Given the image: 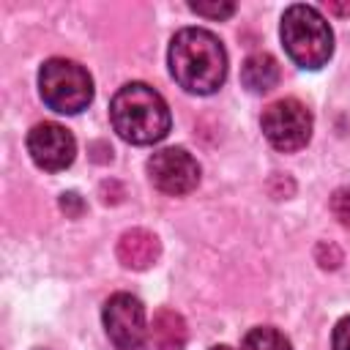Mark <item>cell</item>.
<instances>
[{"label":"cell","mask_w":350,"mask_h":350,"mask_svg":"<svg viewBox=\"0 0 350 350\" xmlns=\"http://www.w3.org/2000/svg\"><path fill=\"white\" fill-rule=\"evenodd\" d=\"M170 74L172 79L197 96L216 93L224 85L227 77V52L205 27H183L172 36L170 52H167Z\"/></svg>","instance_id":"1"},{"label":"cell","mask_w":350,"mask_h":350,"mask_svg":"<svg viewBox=\"0 0 350 350\" xmlns=\"http://www.w3.org/2000/svg\"><path fill=\"white\" fill-rule=\"evenodd\" d=\"M109 120L120 139L131 145H153L164 139L172 126L167 101L145 82H129L112 96Z\"/></svg>","instance_id":"2"},{"label":"cell","mask_w":350,"mask_h":350,"mask_svg":"<svg viewBox=\"0 0 350 350\" xmlns=\"http://www.w3.org/2000/svg\"><path fill=\"white\" fill-rule=\"evenodd\" d=\"M279 36L290 60L301 68H323L334 55V33L325 16L306 3H295L282 14Z\"/></svg>","instance_id":"3"},{"label":"cell","mask_w":350,"mask_h":350,"mask_svg":"<svg viewBox=\"0 0 350 350\" xmlns=\"http://www.w3.org/2000/svg\"><path fill=\"white\" fill-rule=\"evenodd\" d=\"M38 90L49 109L77 115L93 101V79L88 68L66 57H49L38 71Z\"/></svg>","instance_id":"4"},{"label":"cell","mask_w":350,"mask_h":350,"mask_svg":"<svg viewBox=\"0 0 350 350\" xmlns=\"http://www.w3.org/2000/svg\"><path fill=\"white\" fill-rule=\"evenodd\" d=\"M260 123L265 139L284 153L301 150L312 137V112L298 98H279L268 104Z\"/></svg>","instance_id":"5"},{"label":"cell","mask_w":350,"mask_h":350,"mask_svg":"<svg viewBox=\"0 0 350 350\" xmlns=\"http://www.w3.org/2000/svg\"><path fill=\"white\" fill-rule=\"evenodd\" d=\"M104 331L115 350H145L148 345V323H145V306L131 293H115L107 298L104 312Z\"/></svg>","instance_id":"6"},{"label":"cell","mask_w":350,"mask_h":350,"mask_svg":"<svg viewBox=\"0 0 350 350\" xmlns=\"http://www.w3.org/2000/svg\"><path fill=\"white\" fill-rule=\"evenodd\" d=\"M148 178L159 191L170 197H180L197 189L200 164L183 148H161L148 159Z\"/></svg>","instance_id":"7"},{"label":"cell","mask_w":350,"mask_h":350,"mask_svg":"<svg viewBox=\"0 0 350 350\" xmlns=\"http://www.w3.org/2000/svg\"><path fill=\"white\" fill-rule=\"evenodd\" d=\"M27 153L36 161V167H41L46 172H60V170L71 167V161L77 156V142L66 126L44 120L27 131Z\"/></svg>","instance_id":"8"},{"label":"cell","mask_w":350,"mask_h":350,"mask_svg":"<svg viewBox=\"0 0 350 350\" xmlns=\"http://www.w3.org/2000/svg\"><path fill=\"white\" fill-rule=\"evenodd\" d=\"M159 254H161L159 238L142 227L126 230L118 241V260L131 271H145V268L156 265Z\"/></svg>","instance_id":"9"},{"label":"cell","mask_w":350,"mask_h":350,"mask_svg":"<svg viewBox=\"0 0 350 350\" xmlns=\"http://www.w3.org/2000/svg\"><path fill=\"white\" fill-rule=\"evenodd\" d=\"M189 339V328L186 320L175 312V309H156L153 320L148 325V342L153 345V350H183Z\"/></svg>","instance_id":"10"},{"label":"cell","mask_w":350,"mask_h":350,"mask_svg":"<svg viewBox=\"0 0 350 350\" xmlns=\"http://www.w3.org/2000/svg\"><path fill=\"white\" fill-rule=\"evenodd\" d=\"M241 82L252 93H268L279 82V63L268 52H254L241 66Z\"/></svg>","instance_id":"11"},{"label":"cell","mask_w":350,"mask_h":350,"mask_svg":"<svg viewBox=\"0 0 350 350\" xmlns=\"http://www.w3.org/2000/svg\"><path fill=\"white\" fill-rule=\"evenodd\" d=\"M241 350H293V345H290V339L279 328H273V325H257V328H252L243 336Z\"/></svg>","instance_id":"12"},{"label":"cell","mask_w":350,"mask_h":350,"mask_svg":"<svg viewBox=\"0 0 350 350\" xmlns=\"http://www.w3.org/2000/svg\"><path fill=\"white\" fill-rule=\"evenodd\" d=\"M331 213L345 230H350V186H342L331 194Z\"/></svg>","instance_id":"13"},{"label":"cell","mask_w":350,"mask_h":350,"mask_svg":"<svg viewBox=\"0 0 350 350\" xmlns=\"http://www.w3.org/2000/svg\"><path fill=\"white\" fill-rule=\"evenodd\" d=\"M189 8L200 16H211V19H227L235 14V3H189Z\"/></svg>","instance_id":"14"},{"label":"cell","mask_w":350,"mask_h":350,"mask_svg":"<svg viewBox=\"0 0 350 350\" xmlns=\"http://www.w3.org/2000/svg\"><path fill=\"white\" fill-rule=\"evenodd\" d=\"M331 347L334 350H350V317H342L334 328V336H331Z\"/></svg>","instance_id":"15"},{"label":"cell","mask_w":350,"mask_h":350,"mask_svg":"<svg viewBox=\"0 0 350 350\" xmlns=\"http://www.w3.org/2000/svg\"><path fill=\"white\" fill-rule=\"evenodd\" d=\"M328 11H334V14H350V3H328Z\"/></svg>","instance_id":"16"},{"label":"cell","mask_w":350,"mask_h":350,"mask_svg":"<svg viewBox=\"0 0 350 350\" xmlns=\"http://www.w3.org/2000/svg\"><path fill=\"white\" fill-rule=\"evenodd\" d=\"M211 350H232V347H227V345H216V347H211Z\"/></svg>","instance_id":"17"}]
</instances>
